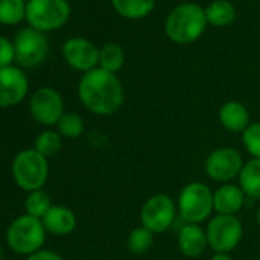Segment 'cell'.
I'll use <instances>...</instances> for the list:
<instances>
[{
  "label": "cell",
  "mask_w": 260,
  "mask_h": 260,
  "mask_svg": "<svg viewBox=\"0 0 260 260\" xmlns=\"http://www.w3.org/2000/svg\"><path fill=\"white\" fill-rule=\"evenodd\" d=\"M48 233L54 236H68L77 226L75 213L64 205H52L42 219Z\"/></svg>",
  "instance_id": "17"
},
{
  "label": "cell",
  "mask_w": 260,
  "mask_h": 260,
  "mask_svg": "<svg viewBox=\"0 0 260 260\" xmlns=\"http://www.w3.org/2000/svg\"><path fill=\"white\" fill-rule=\"evenodd\" d=\"M26 17L25 0H0V25L14 26Z\"/></svg>",
  "instance_id": "22"
},
{
  "label": "cell",
  "mask_w": 260,
  "mask_h": 260,
  "mask_svg": "<svg viewBox=\"0 0 260 260\" xmlns=\"http://www.w3.org/2000/svg\"><path fill=\"white\" fill-rule=\"evenodd\" d=\"M29 112L32 119L39 124L45 127L57 125L64 113L63 96L52 87H40L31 95Z\"/></svg>",
  "instance_id": "11"
},
{
  "label": "cell",
  "mask_w": 260,
  "mask_h": 260,
  "mask_svg": "<svg viewBox=\"0 0 260 260\" xmlns=\"http://www.w3.org/2000/svg\"><path fill=\"white\" fill-rule=\"evenodd\" d=\"M178 216V205L167 193H156L150 196L141 207L140 219L141 225L150 230L153 234H162L169 231Z\"/></svg>",
  "instance_id": "7"
},
{
  "label": "cell",
  "mask_w": 260,
  "mask_h": 260,
  "mask_svg": "<svg viewBox=\"0 0 260 260\" xmlns=\"http://www.w3.org/2000/svg\"><path fill=\"white\" fill-rule=\"evenodd\" d=\"M71 17V4L68 0H28V25L40 32L60 29Z\"/></svg>",
  "instance_id": "6"
},
{
  "label": "cell",
  "mask_w": 260,
  "mask_h": 260,
  "mask_svg": "<svg viewBox=\"0 0 260 260\" xmlns=\"http://www.w3.org/2000/svg\"><path fill=\"white\" fill-rule=\"evenodd\" d=\"M124 63H125V52L121 45L115 42H109L100 48L98 68L110 74H118L122 69Z\"/></svg>",
  "instance_id": "21"
},
{
  "label": "cell",
  "mask_w": 260,
  "mask_h": 260,
  "mask_svg": "<svg viewBox=\"0 0 260 260\" xmlns=\"http://www.w3.org/2000/svg\"><path fill=\"white\" fill-rule=\"evenodd\" d=\"M178 248L188 258L202 255L208 248L207 231L198 223H185L178 233Z\"/></svg>",
  "instance_id": "15"
},
{
  "label": "cell",
  "mask_w": 260,
  "mask_h": 260,
  "mask_svg": "<svg viewBox=\"0 0 260 260\" xmlns=\"http://www.w3.org/2000/svg\"><path fill=\"white\" fill-rule=\"evenodd\" d=\"M16 61L22 68H36L42 64L49 52V42L45 32L31 26L23 28L14 39Z\"/></svg>",
  "instance_id": "9"
},
{
  "label": "cell",
  "mask_w": 260,
  "mask_h": 260,
  "mask_svg": "<svg viewBox=\"0 0 260 260\" xmlns=\"http://www.w3.org/2000/svg\"><path fill=\"white\" fill-rule=\"evenodd\" d=\"M239 185L251 199H260V159L251 158L243 164L239 175Z\"/></svg>",
  "instance_id": "20"
},
{
  "label": "cell",
  "mask_w": 260,
  "mask_h": 260,
  "mask_svg": "<svg viewBox=\"0 0 260 260\" xmlns=\"http://www.w3.org/2000/svg\"><path fill=\"white\" fill-rule=\"evenodd\" d=\"M57 132L61 135V138L77 140L84 132V119L75 112H64L57 122Z\"/></svg>",
  "instance_id": "24"
},
{
  "label": "cell",
  "mask_w": 260,
  "mask_h": 260,
  "mask_svg": "<svg viewBox=\"0 0 260 260\" xmlns=\"http://www.w3.org/2000/svg\"><path fill=\"white\" fill-rule=\"evenodd\" d=\"M14 60H16L14 43H11L7 37L0 36V69L13 66Z\"/></svg>",
  "instance_id": "28"
},
{
  "label": "cell",
  "mask_w": 260,
  "mask_h": 260,
  "mask_svg": "<svg viewBox=\"0 0 260 260\" xmlns=\"http://www.w3.org/2000/svg\"><path fill=\"white\" fill-rule=\"evenodd\" d=\"M219 122L222 127L231 134H243L245 128L251 124L249 119V112L246 106L240 101L230 100L223 103L219 109Z\"/></svg>",
  "instance_id": "16"
},
{
  "label": "cell",
  "mask_w": 260,
  "mask_h": 260,
  "mask_svg": "<svg viewBox=\"0 0 260 260\" xmlns=\"http://www.w3.org/2000/svg\"><path fill=\"white\" fill-rule=\"evenodd\" d=\"M207 23L214 28H225L234 23L237 17V11L233 2L230 0H213L205 8Z\"/></svg>",
  "instance_id": "18"
},
{
  "label": "cell",
  "mask_w": 260,
  "mask_h": 260,
  "mask_svg": "<svg viewBox=\"0 0 260 260\" xmlns=\"http://www.w3.org/2000/svg\"><path fill=\"white\" fill-rule=\"evenodd\" d=\"M210 260H233L230 254H225V252H214L213 257Z\"/></svg>",
  "instance_id": "30"
},
{
  "label": "cell",
  "mask_w": 260,
  "mask_h": 260,
  "mask_svg": "<svg viewBox=\"0 0 260 260\" xmlns=\"http://www.w3.org/2000/svg\"><path fill=\"white\" fill-rule=\"evenodd\" d=\"M242 146L251 158L260 159V122H251L242 134Z\"/></svg>",
  "instance_id": "27"
},
{
  "label": "cell",
  "mask_w": 260,
  "mask_h": 260,
  "mask_svg": "<svg viewBox=\"0 0 260 260\" xmlns=\"http://www.w3.org/2000/svg\"><path fill=\"white\" fill-rule=\"evenodd\" d=\"M2 254H4V252H2V248H0V260H2Z\"/></svg>",
  "instance_id": "32"
},
{
  "label": "cell",
  "mask_w": 260,
  "mask_h": 260,
  "mask_svg": "<svg viewBox=\"0 0 260 260\" xmlns=\"http://www.w3.org/2000/svg\"><path fill=\"white\" fill-rule=\"evenodd\" d=\"M243 164V158L236 149L219 147L210 152L204 162V170L211 181L230 184L231 181L239 179Z\"/></svg>",
  "instance_id": "10"
},
{
  "label": "cell",
  "mask_w": 260,
  "mask_h": 260,
  "mask_svg": "<svg viewBox=\"0 0 260 260\" xmlns=\"http://www.w3.org/2000/svg\"><path fill=\"white\" fill-rule=\"evenodd\" d=\"M61 55L69 68L78 72H89L98 68L100 49L90 40L84 37H72L64 42Z\"/></svg>",
  "instance_id": "12"
},
{
  "label": "cell",
  "mask_w": 260,
  "mask_h": 260,
  "mask_svg": "<svg viewBox=\"0 0 260 260\" xmlns=\"http://www.w3.org/2000/svg\"><path fill=\"white\" fill-rule=\"evenodd\" d=\"M246 194L239 184H222L213 191V205L217 214L237 216L245 205Z\"/></svg>",
  "instance_id": "14"
},
{
  "label": "cell",
  "mask_w": 260,
  "mask_h": 260,
  "mask_svg": "<svg viewBox=\"0 0 260 260\" xmlns=\"http://www.w3.org/2000/svg\"><path fill=\"white\" fill-rule=\"evenodd\" d=\"M29 90L25 72L17 66L0 69V107H13L22 103Z\"/></svg>",
  "instance_id": "13"
},
{
  "label": "cell",
  "mask_w": 260,
  "mask_h": 260,
  "mask_svg": "<svg viewBox=\"0 0 260 260\" xmlns=\"http://www.w3.org/2000/svg\"><path fill=\"white\" fill-rule=\"evenodd\" d=\"M26 260H63V257L54 251H49V249H40L31 255H28Z\"/></svg>",
  "instance_id": "29"
},
{
  "label": "cell",
  "mask_w": 260,
  "mask_h": 260,
  "mask_svg": "<svg viewBox=\"0 0 260 260\" xmlns=\"http://www.w3.org/2000/svg\"><path fill=\"white\" fill-rule=\"evenodd\" d=\"M51 207H52L51 196L43 188L28 193L26 201H25L26 214L34 216V217H39V219H43V216L49 211Z\"/></svg>",
  "instance_id": "26"
},
{
  "label": "cell",
  "mask_w": 260,
  "mask_h": 260,
  "mask_svg": "<svg viewBox=\"0 0 260 260\" xmlns=\"http://www.w3.org/2000/svg\"><path fill=\"white\" fill-rule=\"evenodd\" d=\"M127 249L132 254H146L155 243V234L146 226H137L127 236Z\"/></svg>",
  "instance_id": "23"
},
{
  "label": "cell",
  "mask_w": 260,
  "mask_h": 260,
  "mask_svg": "<svg viewBox=\"0 0 260 260\" xmlns=\"http://www.w3.org/2000/svg\"><path fill=\"white\" fill-rule=\"evenodd\" d=\"M208 246L214 252L230 254L234 251L243 237V225L237 216L216 214L207 223Z\"/></svg>",
  "instance_id": "8"
},
{
  "label": "cell",
  "mask_w": 260,
  "mask_h": 260,
  "mask_svg": "<svg viewBox=\"0 0 260 260\" xmlns=\"http://www.w3.org/2000/svg\"><path fill=\"white\" fill-rule=\"evenodd\" d=\"M78 98L93 115L110 116L124 104V87L116 74L95 68L80 78Z\"/></svg>",
  "instance_id": "1"
},
{
  "label": "cell",
  "mask_w": 260,
  "mask_h": 260,
  "mask_svg": "<svg viewBox=\"0 0 260 260\" xmlns=\"http://www.w3.org/2000/svg\"><path fill=\"white\" fill-rule=\"evenodd\" d=\"M46 228L42 222V219L22 214L16 217L8 230H7V243L8 246L22 255H31L40 249H43L45 240H46Z\"/></svg>",
  "instance_id": "3"
},
{
  "label": "cell",
  "mask_w": 260,
  "mask_h": 260,
  "mask_svg": "<svg viewBox=\"0 0 260 260\" xmlns=\"http://www.w3.org/2000/svg\"><path fill=\"white\" fill-rule=\"evenodd\" d=\"M116 14L127 20H141L147 17L153 8L156 0H110Z\"/></svg>",
  "instance_id": "19"
},
{
  "label": "cell",
  "mask_w": 260,
  "mask_h": 260,
  "mask_svg": "<svg viewBox=\"0 0 260 260\" xmlns=\"http://www.w3.org/2000/svg\"><path fill=\"white\" fill-rule=\"evenodd\" d=\"M14 182L25 191L42 190L49 178L48 158L34 149L22 150L16 155L11 166Z\"/></svg>",
  "instance_id": "5"
},
{
  "label": "cell",
  "mask_w": 260,
  "mask_h": 260,
  "mask_svg": "<svg viewBox=\"0 0 260 260\" xmlns=\"http://www.w3.org/2000/svg\"><path fill=\"white\" fill-rule=\"evenodd\" d=\"M60 149H61V135L51 128L40 132L34 141V150H37L45 158L57 155Z\"/></svg>",
  "instance_id": "25"
},
{
  "label": "cell",
  "mask_w": 260,
  "mask_h": 260,
  "mask_svg": "<svg viewBox=\"0 0 260 260\" xmlns=\"http://www.w3.org/2000/svg\"><path fill=\"white\" fill-rule=\"evenodd\" d=\"M178 214L185 223L201 225L214 211L213 190L204 182H188L178 196Z\"/></svg>",
  "instance_id": "4"
},
{
  "label": "cell",
  "mask_w": 260,
  "mask_h": 260,
  "mask_svg": "<svg viewBox=\"0 0 260 260\" xmlns=\"http://www.w3.org/2000/svg\"><path fill=\"white\" fill-rule=\"evenodd\" d=\"M257 223H258V226H260V207H258V210H257Z\"/></svg>",
  "instance_id": "31"
},
{
  "label": "cell",
  "mask_w": 260,
  "mask_h": 260,
  "mask_svg": "<svg viewBox=\"0 0 260 260\" xmlns=\"http://www.w3.org/2000/svg\"><path fill=\"white\" fill-rule=\"evenodd\" d=\"M207 26L205 10L198 4L184 2L169 13L164 31L170 42L176 45H191L202 37Z\"/></svg>",
  "instance_id": "2"
}]
</instances>
